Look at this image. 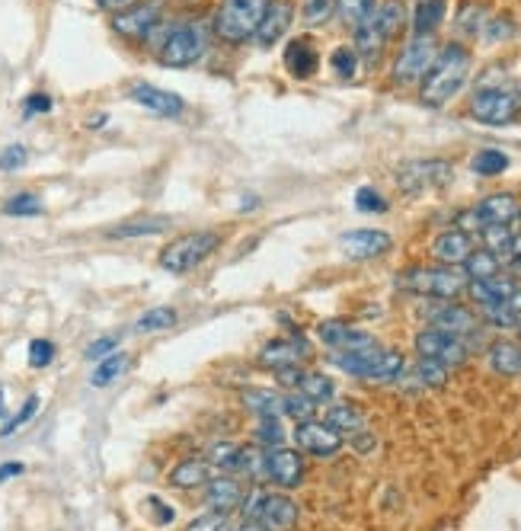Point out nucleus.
Masks as SVG:
<instances>
[{
	"label": "nucleus",
	"instance_id": "f257e3e1",
	"mask_svg": "<svg viewBox=\"0 0 521 531\" xmlns=\"http://www.w3.org/2000/svg\"><path fill=\"white\" fill-rule=\"evenodd\" d=\"M467 74H470V52L461 42H448L445 48H438L432 68L419 80V100L432 109L448 106L467 84Z\"/></svg>",
	"mask_w": 521,
	"mask_h": 531
},
{
	"label": "nucleus",
	"instance_id": "f03ea898",
	"mask_svg": "<svg viewBox=\"0 0 521 531\" xmlns=\"http://www.w3.org/2000/svg\"><path fill=\"white\" fill-rule=\"evenodd\" d=\"M406 23V10L400 0H384L381 7H374L362 23L355 26V55L374 64L381 58L384 45L397 36Z\"/></svg>",
	"mask_w": 521,
	"mask_h": 531
},
{
	"label": "nucleus",
	"instance_id": "7ed1b4c3",
	"mask_svg": "<svg viewBox=\"0 0 521 531\" xmlns=\"http://www.w3.org/2000/svg\"><path fill=\"white\" fill-rule=\"evenodd\" d=\"M333 365L343 368L352 378H365V381H397L403 375V356L397 349H381L378 343L368 349H355V352H333Z\"/></svg>",
	"mask_w": 521,
	"mask_h": 531
},
{
	"label": "nucleus",
	"instance_id": "20e7f679",
	"mask_svg": "<svg viewBox=\"0 0 521 531\" xmlns=\"http://www.w3.org/2000/svg\"><path fill=\"white\" fill-rule=\"evenodd\" d=\"M403 292L432 298V301H454L467 292V276L461 269H445V266H416L406 269L397 279Z\"/></svg>",
	"mask_w": 521,
	"mask_h": 531
},
{
	"label": "nucleus",
	"instance_id": "39448f33",
	"mask_svg": "<svg viewBox=\"0 0 521 531\" xmlns=\"http://www.w3.org/2000/svg\"><path fill=\"white\" fill-rule=\"evenodd\" d=\"M269 4L272 0H221L218 16H215V32L231 45L253 39Z\"/></svg>",
	"mask_w": 521,
	"mask_h": 531
},
{
	"label": "nucleus",
	"instance_id": "423d86ee",
	"mask_svg": "<svg viewBox=\"0 0 521 531\" xmlns=\"http://www.w3.org/2000/svg\"><path fill=\"white\" fill-rule=\"evenodd\" d=\"M208 48V29L202 23H179L170 26L157 48V58L164 68H192Z\"/></svg>",
	"mask_w": 521,
	"mask_h": 531
},
{
	"label": "nucleus",
	"instance_id": "0eeeda50",
	"mask_svg": "<svg viewBox=\"0 0 521 531\" xmlns=\"http://www.w3.org/2000/svg\"><path fill=\"white\" fill-rule=\"evenodd\" d=\"M221 237L215 231H195L167 244L160 250V269L173 272V276H183V272H192L195 266H202L211 253L218 250Z\"/></svg>",
	"mask_w": 521,
	"mask_h": 531
},
{
	"label": "nucleus",
	"instance_id": "6e6552de",
	"mask_svg": "<svg viewBox=\"0 0 521 531\" xmlns=\"http://www.w3.org/2000/svg\"><path fill=\"white\" fill-rule=\"evenodd\" d=\"M240 509L250 522L263 525L269 531H291L298 525V516H301L291 496L269 493V490H253L247 500H243Z\"/></svg>",
	"mask_w": 521,
	"mask_h": 531
},
{
	"label": "nucleus",
	"instance_id": "1a4fd4ad",
	"mask_svg": "<svg viewBox=\"0 0 521 531\" xmlns=\"http://www.w3.org/2000/svg\"><path fill=\"white\" fill-rule=\"evenodd\" d=\"M521 100L512 90L502 87H483L474 100H470V116L483 125H509L518 116Z\"/></svg>",
	"mask_w": 521,
	"mask_h": 531
},
{
	"label": "nucleus",
	"instance_id": "9d476101",
	"mask_svg": "<svg viewBox=\"0 0 521 531\" xmlns=\"http://www.w3.org/2000/svg\"><path fill=\"white\" fill-rule=\"evenodd\" d=\"M416 352L419 359H432V362H442L445 368H458L467 362V343L461 336L454 333H445V330H422L416 336Z\"/></svg>",
	"mask_w": 521,
	"mask_h": 531
},
{
	"label": "nucleus",
	"instance_id": "9b49d317",
	"mask_svg": "<svg viewBox=\"0 0 521 531\" xmlns=\"http://www.w3.org/2000/svg\"><path fill=\"white\" fill-rule=\"evenodd\" d=\"M435 55H438L435 39L432 36H416L394 61V84H416V80H422L426 71L432 68Z\"/></svg>",
	"mask_w": 521,
	"mask_h": 531
},
{
	"label": "nucleus",
	"instance_id": "f8f14e48",
	"mask_svg": "<svg viewBox=\"0 0 521 531\" xmlns=\"http://www.w3.org/2000/svg\"><path fill=\"white\" fill-rule=\"evenodd\" d=\"M160 16H164V0H148V4L112 13V29L125 39H151L160 26Z\"/></svg>",
	"mask_w": 521,
	"mask_h": 531
},
{
	"label": "nucleus",
	"instance_id": "ddd939ff",
	"mask_svg": "<svg viewBox=\"0 0 521 531\" xmlns=\"http://www.w3.org/2000/svg\"><path fill=\"white\" fill-rule=\"evenodd\" d=\"M314 356L311 343L304 336H295V340H272L259 349V365L272 368V372H282V368H298L301 362H307Z\"/></svg>",
	"mask_w": 521,
	"mask_h": 531
},
{
	"label": "nucleus",
	"instance_id": "4468645a",
	"mask_svg": "<svg viewBox=\"0 0 521 531\" xmlns=\"http://www.w3.org/2000/svg\"><path fill=\"white\" fill-rule=\"evenodd\" d=\"M295 442L301 452L314 455V458H333L339 448H343V436L336 429H330L327 423L307 420L295 426Z\"/></svg>",
	"mask_w": 521,
	"mask_h": 531
},
{
	"label": "nucleus",
	"instance_id": "2eb2a0df",
	"mask_svg": "<svg viewBox=\"0 0 521 531\" xmlns=\"http://www.w3.org/2000/svg\"><path fill=\"white\" fill-rule=\"evenodd\" d=\"M128 96L144 109V112H151V116H160V119H176V116H183V96L179 93H170L164 87H154V84H135L132 90H128Z\"/></svg>",
	"mask_w": 521,
	"mask_h": 531
},
{
	"label": "nucleus",
	"instance_id": "dca6fc26",
	"mask_svg": "<svg viewBox=\"0 0 521 531\" xmlns=\"http://www.w3.org/2000/svg\"><path fill=\"white\" fill-rule=\"evenodd\" d=\"M317 336H320V343L327 349H333V352H355V349L374 346L371 333L346 324V320H323V324L317 327Z\"/></svg>",
	"mask_w": 521,
	"mask_h": 531
},
{
	"label": "nucleus",
	"instance_id": "f3484780",
	"mask_svg": "<svg viewBox=\"0 0 521 531\" xmlns=\"http://www.w3.org/2000/svg\"><path fill=\"white\" fill-rule=\"evenodd\" d=\"M390 244H394L390 234L378 228H355L339 237V247H343V253L352 256V260H374V256H384Z\"/></svg>",
	"mask_w": 521,
	"mask_h": 531
},
{
	"label": "nucleus",
	"instance_id": "a211bd4d",
	"mask_svg": "<svg viewBox=\"0 0 521 531\" xmlns=\"http://www.w3.org/2000/svg\"><path fill=\"white\" fill-rule=\"evenodd\" d=\"M266 477L272 480L275 487L291 490L298 487L304 480V461L298 452H291V448H272L266 452Z\"/></svg>",
	"mask_w": 521,
	"mask_h": 531
},
{
	"label": "nucleus",
	"instance_id": "6ab92c4d",
	"mask_svg": "<svg viewBox=\"0 0 521 531\" xmlns=\"http://www.w3.org/2000/svg\"><path fill=\"white\" fill-rule=\"evenodd\" d=\"M474 215L480 228H486V224H509L512 228V221H521V199L512 196V192H496V196H486L474 208Z\"/></svg>",
	"mask_w": 521,
	"mask_h": 531
},
{
	"label": "nucleus",
	"instance_id": "aec40b11",
	"mask_svg": "<svg viewBox=\"0 0 521 531\" xmlns=\"http://www.w3.org/2000/svg\"><path fill=\"white\" fill-rule=\"evenodd\" d=\"M243 500H247V490L240 487V480L234 477H211L205 484V503L211 512H234L243 506Z\"/></svg>",
	"mask_w": 521,
	"mask_h": 531
},
{
	"label": "nucleus",
	"instance_id": "412c9836",
	"mask_svg": "<svg viewBox=\"0 0 521 531\" xmlns=\"http://www.w3.org/2000/svg\"><path fill=\"white\" fill-rule=\"evenodd\" d=\"M429 320H432L435 330H445V333H454V336H464V333H470L477 327V317L454 301H435L429 308Z\"/></svg>",
	"mask_w": 521,
	"mask_h": 531
},
{
	"label": "nucleus",
	"instance_id": "4be33fe9",
	"mask_svg": "<svg viewBox=\"0 0 521 531\" xmlns=\"http://www.w3.org/2000/svg\"><path fill=\"white\" fill-rule=\"evenodd\" d=\"M291 20H295V10H291V4L288 0H272L269 4V10H266V16H263V23H259V29H256V42L263 45V48H269V45H275L279 42L285 32H288V26H291Z\"/></svg>",
	"mask_w": 521,
	"mask_h": 531
},
{
	"label": "nucleus",
	"instance_id": "5701e85b",
	"mask_svg": "<svg viewBox=\"0 0 521 531\" xmlns=\"http://www.w3.org/2000/svg\"><path fill=\"white\" fill-rule=\"evenodd\" d=\"M470 250H474V237H470L467 231L461 228H451V231H442L435 240H432V253H435V260H442L448 266H458L464 263Z\"/></svg>",
	"mask_w": 521,
	"mask_h": 531
},
{
	"label": "nucleus",
	"instance_id": "b1692460",
	"mask_svg": "<svg viewBox=\"0 0 521 531\" xmlns=\"http://www.w3.org/2000/svg\"><path fill=\"white\" fill-rule=\"evenodd\" d=\"M397 180L406 186V189H429V186H438L448 180V167L442 160H422V164H406Z\"/></svg>",
	"mask_w": 521,
	"mask_h": 531
},
{
	"label": "nucleus",
	"instance_id": "393cba45",
	"mask_svg": "<svg viewBox=\"0 0 521 531\" xmlns=\"http://www.w3.org/2000/svg\"><path fill=\"white\" fill-rule=\"evenodd\" d=\"M170 231V218L167 215H138V218H128L122 224L109 231L112 240H138V237H154V234H164Z\"/></svg>",
	"mask_w": 521,
	"mask_h": 531
},
{
	"label": "nucleus",
	"instance_id": "a878e982",
	"mask_svg": "<svg viewBox=\"0 0 521 531\" xmlns=\"http://www.w3.org/2000/svg\"><path fill=\"white\" fill-rule=\"evenodd\" d=\"M467 292L474 298L480 308H496V304L509 301L518 288L512 279H502V276H493V279H483V282H467Z\"/></svg>",
	"mask_w": 521,
	"mask_h": 531
},
{
	"label": "nucleus",
	"instance_id": "bb28decb",
	"mask_svg": "<svg viewBox=\"0 0 521 531\" xmlns=\"http://www.w3.org/2000/svg\"><path fill=\"white\" fill-rule=\"evenodd\" d=\"M317 48L311 39H291L288 48H285V68L295 74L298 80H307L314 71H317Z\"/></svg>",
	"mask_w": 521,
	"mask_h": 531
},
{
	"label": "nucleus",
	"instance_id": "cd10ccee",
	"mask_svg": "<svg viewBox=\"0 0 521 531\" xmlns=\"http://www.w3.org/2000/svg\"><path fill=\"white\" fill-rule=\"evenodd\" d=\"M211 477H215V468L205 458H189L170 471V484L176 490H195V487H205Z\"/></svg>",
	"mask_w": 521,
	"mask_h": 531
},
{
	"label": "nucleus",
	"instance_id": "c85d7f7f",
	"mask_svg": "<svg viewBox=\"0 0 521 531\" xmlns=\"http://www.w3.org/2000/svg\"><path fill=\"white\" fill-rule=\"evenodd\" d=\"M490 368L496 375H506V378H518L521 375V346L512 340H499L490 346V356H486Z\"/></svg>",
	"mask_w": 521,
	"mask_h": 531
},
{
	"label": "nucleus",
	"instance_id": "c756f323",
	"mask_svg": "<svg viewBox=\"0 0 521 531\" xmlns=\"http://www.w3.org/2000/svg\"><path fill=\"white\" fill-rule=\"evenodd\" d=\"M295 394H304L307 400H314V404H330L333 394H336V384L333 378H327L323 372H298V381L295 388H291Z\"/></svg>",
	"mask_w": 521,
	"mask_h": 531
},
{
	"label": "nucleus",
	"instance_id": "7c9ffc66",
	"mask_svg": "<svg viewBox=\"0 0 521 531\" xmlns=\"http://www.w3.org/2000/svg\"><path fill=\"white\" fill-rule=\"evenodd\" d=\"M243 407L253 410L263 420H282L285 416V394L279 391H247L243 394Z\"/></svg>",
	"mask_w": 521,
	"mask_h": 531
},
{
	"label": "nucleus",
	"instance_id": "2f4dec72",
	"mask_svg": "<svg viewBox=\"0 0 521 531\" xmlns=\"http://www.w3.org/2000/svg\"><path fill=\"white\" fill-rule=\"evenodd\" d=\"M448 10V0H419V7L413 10V32L416 36H432L442 26Z\"/></svg>",
	"mask_w": 521,
	"mask_h": 531
},
{
	"label": "nucleus",
	"instance_id": "473e14b6",
	"mask_svg": "<svg viewBox=\"0 0 521 531\" xmlns=\"http://www.w3.org/2000/svg\"><path fill=\"white\" fill-rule=\"evenodd\" d=\"M461 272L467 276V282H483V279H493L499 276V256L490 253L486 247L480 250H470V256L461 263Z\"/></svg>",
	"mask_w": 521,
	"mask_h": 531
},
{
	"label": "nucleus",
	"instance_id": "72a5a7b5",
	"mask_svg": "<svg viewBox=\"0 0 521 531\" xmlns=\"http://www.w3.org/2000/svg\"><path fill=\"white\" fill-rule=\"evenodd\" d=\"M327 426L336 429L339 436H355V432L365 429V413L352 404H333L327 410Z\"/></svg>",
	"mask_w": 521,
	"mask_h": 531
},
{
	"label": "nucleus",
	"instance_id": "f704fd0d",
	"mask_svg": "<svg viewBox=\"0 0 521 531\" xmlns=\"http://www.w3.org/2000/svg\"><path fill=\"white\" fill-rule=\"evenodd\" d=\"M125 368H128L125 352H112V356L96 362V368L90 372V384H93V388H109L112 381H119L125 375Z\"/></svg>",
	"mask_w": 521,
	"mask_h": 531
},
{
	"label": "nucleus",
	"instance_id": "c9c22d12",
	"mask_svg": "<svg viewBox=\"0 0 521 531\" xmlns=\"http://www.w3.org/2000/svg\"><path fill=\"white\" fill-rule=\"evenodd\" d=\"M509 154L506 151H496V148H486L480 154H474V160H470V170L480 173V176H499L509 170Z\"/></svg>",
	"mask_w": 521,
	"mask_h": 531
},
{
	"label": "nucleus",
	"instance_id": "e433bc0d",
	"mask_svg": "<svg viewBox=\"0 0 521 531\" xmlns=\"http://www.w3.org/2000/svg\"><path fill=\"white\" fill-rule=\"evenodd\" d=\"M42 199L36 196V192H16V196H10L4 202V215L10 218H36L42 215Z\"/></svg>",
	"mask_w": 521,
	"mask_h": 531
},
{
	"label": "nucleus",
	"instance_id": "4c0bfd02",
	"mask_svg": "<svg viewBox=\"0 0 521 531\" xmlns=\"http://www.w3.org/2000/svg\"><path fill=\"white\" fill-rule=\"evenodd\" d=\"M170 327H176V311L173 308H151L135 320L138 333H160V330H170Z\"/></svg>",
	"mask_w": 521,
	"mask_h": 531
},
{
	"label": "nucleus",
	"instance_id": "58836bf2",
	"mask_svg": "<svg viewBox=\"0 0 521 531\" xmlns=\"http://www.w3.org/2000/svg\"><path fill=\"white\" fill-rule=\"evenodd\" d=\"M448 372L442 362H432V359H419V365L413 368V378L422 384V388H445L448 384Z\"/></svg>",
	"mask_w": 521,
	"mask_h": 531
},
{
	"label": "nucleus",
	"instance_id": "ea45409f",
	"mask_svg": "<svg viewBox=\"0 0 521 531\" xmlns=\"http://www.w3.org/2000/svg\"><path fill=\"white\" fill-rule=\"evenodd\" d=\"M512 228L509 224H486L483 228V244L496 256H509V244H512Z\"/></svg>",
	"mask_w": 521,
	"mask_h": 531
},
{
	"label": "nucleus",
	"instance_id": "a19ab883",
	"mask_svg": "<svg viewBox=\"0 0 521 531\" xmlns=\"http://www.w3.org/2000/svg\"><path fill=\"white\" fill-rule=\"evenodd\" d=\"M237 455H240V445L234 442H218V445H211V452H208V464L215 471H234L237 468Z\"/></svg>",
	"mask_w": 521,
	"mask_h": 531
},
{
	"label": "nucleus",
	"instance_id": "79ce46f5",
	"mask_svg": "<svg viewBox=\"0 0 521 531\" xmlns=\"http://www.w3.org/2000/svg\"><path fill=\"white\" fill-rule=\"evenodd\" d=\"M336 10V0H301V20L307 26H320L327 23Z\"/></svg>",
	"mask_w": 521,
	"mask_h": 531
},
{
	"label": "nucleus",
	"instance_id": "37998d69",
	"mask_svg": "<svg viewBox=\"0 0 521 531\" xmlns=\"http://www.w3.org/2000/svg\"><path fill=\"white\" fill-rule=\"evenodd\" d=\"M371 10H374V0H336V13L349 26H358Z\"/></svg>",
	"mask_w": 521,
	"mask_h": 531
},
{
	"label": "nucleus",
	"instance_id": "c03bdc74",
	"mask_svg": "<svg viewBox=\"0 0 521 531\" xmlns=\"http://www.w3.org/2000/svg\"><path fill=\"white\" fill-rule=\"evenodd\" d=\"M314 413H317L314 400H307L304 394H285V416H291V420L307 423L314 420Z\"/></svg>",
	"mask_w": 521,
	"mask_h": 531
},
{
	"label": "nucleus",
	"instance_id": "a18cd8bd",
	"mask_svg": "<svg viewBox=\"0 0 521 531\" xmlns=\"http://www.w3.org/2000/svg\"><path fill=\"white\" fill-rule=\"evenodd\" d=\"M330 64H333V71H336L339 77H343V80L355 77V71H358V55H355V48H349V45L336 48V52L330 55Z\"/></svg>",
	"mask_w": 521,
	"mask_h": 531
},
{
	"label": "nucleus",
	"instance_id": "49530a36",
	"mask_svg": "<svg viewBox=\"0 0 521 531\" xmlns=\"http://www.w3.org/2000/svg\"><path fill=\"white\" fill-rule=\"evenodd\" d=\"M36 413H39V397L32 394V397H26V400H23V407L16 410V416H13V420H10L4 429H0V436H13V432H16V429H23V426H26V423H29V420H32V416H36Z\"/></svg>",
	"mask_w": 521,
	"mask_h": 531
},
{
	"label": "nucleus",
	"instance_id": "de8ad7c7",
	"mask_svg": "<svg viewBox=\"0 0 521 531\" xmlns=\"http://www.w3.org/2000/svg\"><path fill=\"white\" fill-rule=\"evenodd\" d=\"M55 362V343L52 340H32L29 343V365L32 368H48Z\"/></svg>",
	"mask_w": 521,
	"mask_h": 531
},
{
	"label": "nucleus",
	"instance_id": "09e8293b",
	"mask_svg": "<svg viewBox=\"0 0 521 531\" xmlns=\"http://www.w3.org/2000/svg\"><path fill=\"white\" fill-rule=\"evenodd\" d=\"M26 160H29V154H26L23 144H7V148L0 151V170H4V173H16V170L26 167Z\"/></svg>",
	"mask_w": 521,
	"mask_h": 531
},
{
	"label": "nucleus",
	"instance_id": "8fccbe9b",
	"mask_svg": "<svg viewBox=\"0 0 521 531\" xmlns=\"http://www.w3.org/2000/svg\"><path fill=\"white\" fill-rule=\"evenodd\" d=\"M355 208H358V212H384L387 202H384V196H381L378 189L362 186V189L355 192Z\"/></svg>",
	"mask_w": 521,
	"mask_h": 531
},
{
	"label": "nucleus",
	"instance_id": "3c124183",
	"mask_svg": "<svg viewBox=\"0 0 521 531\" xmlns=\"http://www.w3.org/2000/svg\"><path fill=\"white\" fill-rule=\"evenodd\" d=\"M186 531H231V522H227L224 512H205V516L192 519Z\"/></svg>",
	"mask_w": 521,
	"mask_h": 531
},
{
	"label": "nucleus",
	"instance_id": "603ef678",
	"mask_svg": "<svg viewBox=\"0 0 521 531\" xmlns=\"http://www.w3.org/2000/svg\"><path fill=\"white\" fill-rule=\"evenodd\" d=\"M486 20H490V16H486L483 7H467V10L458 16V26H461L464 32H470V36H480L483 26H486Z\"/></svg>",
	"mask_w": 521,
	"mask_h": 531
},
{
	"label": "nucleus",
	"instance_id": "864d4df0",
	"mask_svg": "<svg viewBox=\"0 0 521 531\" xmlns=\"http://www.w3.org/2000/svg\"><path fill=\"white\" fill-rule=\"evenodd\" d=\"M45 112H52V96H48V93H29L23 100V116L26 119L45 116Z\"/></svg>",
	"mask_w": 521,
	"mask_h": 531
},
{
	"label": "nucleus",
	"instance_id": "5fc2aeb1",
	"mask_svg": "<svg viewBox=\"0 0 521 531\" xmlns=\"http://www.w3.org/2000/svg\"><path fill=\"white\" fill-rule=\"evenodd\" d=\"M259 442H266V445L282 448V442H285L282 420H263V426H259Z\"/></svg>",
	"mask_w": 521,
	"mask_h": 531
},
{
	"label": "nucleus",
	"instance_id": "6e6d98bb",
	"mask_svg": "<svg viewBox=\"0 0 521 531\" xmlns=\"http://www.w3.org/2000/svg\"><path fill=\"white\" fill-rule=\"evenodd\" d=\"M112 352H116V340H112V336H100V340L87 346L84 356H87V359H93V362H100V359L112 356Z\"/></svg>",
	"mask_w": 521,
	"mask_h": 531
},
{
	"label": "nucleus",
	"instance_id": "4d7b16f0",
	"mask_svg": "<svg viewBox=\"0 0 521 531\" xmlns=\"http://www.w3.org/2000/svg\"><path fill=\"white\" fill-rule=\"evenodd\" d=\"M148 506L154 509V516H157V525H170V522L176 519V512H173V506H167L164 500H157V496H151V500H148Z\"/></svg>",
	"mask_w": 521,
	"mask_h": 531
},
{
	"label": "nucleus",
	"instance_id": "13d9d810",
	"mask_svg": "<svg viewBox=\"0 0 521 531\" xmlns=\"http://www.w3.org/2000/svg\"><path fill=\"white\" fill-rule=\"evenodd\" d=\"M23 471H26L23 461H4V464H0V484H7V480L20 477Z\"/></svg>",
	"mask_w": 521,
	"mask_h": 531
},
{
	"label": "nucleus",
	"instance_id": "bf43d9fd",
	"mask_svg": "<svg viewBox=\"0 0 521 531\" xmlns=\"http://www.w3.org/2000/svg\"><path fill=\"white\" fill-rule=\"evenodd\" d=\"M352 439V448L355 452H362V455H368L371 448H374V436H368V432L362 429V432H355V436H349Z\"/></svg>",
	"mask_w": 521,
	"mask_h": 531
},
{
	"label": "nucleus",
	"instance_id": "052dcab7",
	"mask_svg": "<svg viewBox=\"0 0 521 531\" xmlns=\"http://www.w3.org/2000/svg\"><path fill=\"white\" fill-rule=\"evenodd\" d=\"M103 10H109V13H122V10H128V7H135L138 0H96Z\"/></svg>",
	"mask_w": 521,
	"mask_h": 531
},
{
	"label": "nucleus",
	"instance_id": "680f3d73",
	"mask_svg": "<svg viewBox=\"0 0 521 531\" xmlns=\"http://www.w3.org/2000/svg\"><path fill=\"white\" fill-rule=\"evenodd\" d=\"M509 260L512 263H521V231L512 234V244H509Z\"/></svg>",
	"mask_w": 521,
	"mask_h": 531
},
{
	"label": "nucleus",
	"instance_id": "e2e57ef3",
	"mask_svg": "<svg viewBox=\"0 0 521 531\" xmlns=\"http://www.w3.org/2000/svg\"><path fill=\"white\" fill-rule=\"evenodd\" d=\"M509 304V311L515 314V320H518V324H521V288H518V292L506 301Z\"/></svg>",
	"mask_w": 521,
	"mask_h": 531
},
{
	"label": "nucleus",
	"instance_id": "0e129e2a",
	"mask_svg": "<svg viewBox=\"0 0 521 531\" xmlns=\"http://www.w3.org/2000/svg\"><path fill=\"white\" fill-rule=\"evenodd\" d=\"M87 125L90 128H100V125H106V116H93V119H87Z\"/></svg>",
	"mask_w": 521,
	"mask_h": 531
},
{
	"label": "nucleus",
	"instance_id": "69168bd1",
	"mask_svg": "<svg viewBox=\"0 0 521 531\" xmlns=\"http://www.w3.org/2000/svg\"><path fill=\"white\" fill-rule=\"evenodd\" d=\"M7 413V394H4V388H0V416Z\"/></svg>",
	"mask_w": 521,
	"mask_h": 531
},
{
	"label": "nucleus",
	"instance_id": "338daca9",
	"mask_svg": "<svg viewBox=\"0 0 521 531\" xmlns=\"http://www.w3.org/2000/svg\"><path fill=\"white\" fill-rule=\"evenodd\" d=\"M237 531H269V528H263V525L253 522V525H243V528H237Z\"/></svg>",
	"mask_w": 521,
	"mask_h": 531
}]
</instances>
